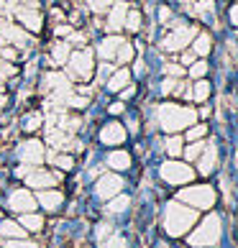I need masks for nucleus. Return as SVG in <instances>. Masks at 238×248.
Here are the masks:
<instances>
[{
  "mask_svg": "<svg viewBox=\"0 0 238 248\" xmlns=\"http://www.w3.org/2000/svg\"><path fill=\"white\" fill-rule=\"evenodd\" d=\"M131 59H133V46H131L128 41H123L121 49H118V54H115V62H118V64H128Z\"/></svg>",
  "mask_w": 238,
  "mask_h": 248,
  "instance_id": "4468645a",
  "label": "nucleus"
},
{
  "mask_svg": "<svg viewBox=\"0 0 238 248\" xmlns=\"http://www.w3.org/2000/svg\"><path fill=\"white\" fill-rule=\"evenodd\" d=\"M133 93H136V87L131 85V87H128V90H123V93H121V95H123V100H128V97H131Z\"/></svg>",
  "mask_w": 238,
  "mask_h": 248,
  "instance_id": "bb28decb",
  "label": "nucleus"
},
{
  "mask_svg": "<svg viewBox=\"0 0 238 248\" xmlns=\"http://www.w3.org/2000/svg\"><path fill=\"white\" fill-rule=\"evenodd\" d=\"M126 39H121V36H108V39H103V44H100V57H103L105 62L108 59H115L118 49H121V44Z\"/></svg>",
  "mask_w": 238,
  "mask_h": 248,
  "instance_id": "423d86ee",
  "label": "nucleus"
},
{
  "mask_svg": "<svg viewBox=\"0 0 238 248\" xmlns=\"http://www.w3.org/2000/svg\"><path fill=\"white\" fill-rule=\"evenodd\" d=\"M111 3H113V0H90V5H93L95 11H105V8L111 5Z\"/></svg>",
  "mask_w": 238,
  "mask_h": 248,
  "instance_id": "aec40b11",
  "label": "nucleus"
},
{
  "mask_svg": "<svg viewBox=\"0 0 238 248\" xmlns=\"http://www.w3.org/2000/svg\"><path fill=\"white\" fill-rule=\"evenodd\" d=\"M11 207H18V210H31L33 207V200H31V195L29 192H16V195L11 197Z\"/></svg>",
  "mask_w": 238,
  "mask_h": 248,
  "instance_id": "ddd939ff",
  "label": "nucleus"
},
{
  "mask_svg": "<svg viewBox=\"0 0 238 248\" xmlns=\"http://www.w3.org/2000/svg\"><path fill=\"white\" fill-rule=\"evenodd\" d=\"M123 26H126L128 31H139V29H141V13H139V11H128Z\"/></svg>",
  "mask_w": 238,
  "mask_h": 248,
  "instance_id": "2eb2a0df",
  "label": "nucleus"
},
{
  "mask_svg": "<svg viewBox=\"0 0 238 248\" xmlns=\"http://www.w3.org/2000/svg\"><path fill=\"white\" fill-rule=\"evenodd\" d=\"M210 49H213V36L210 33H195V39H192V54H195V57H207Z\"/></svg>",
  "mask_w": 238,
  "mask_h": 248,
  "instance_id": "39448f33",
  "label": "nucleus"
},
{
  "mask_svg": "<svg viewBox=\"0 0 238 248\" xmlns=\"http://www.w3.org/2000/svg\"><path fill=\"white\" fill-rule=\"evenodd\" d=\"M18 21L29 31H41V13L33 11V8H21L18 11Z\"/></svg>",
  "mask_w": 238,
  "mask_h": 248,
  "instance_id": "20e7f679",
  "label": "nucleus"
},
{
  "mask_svg": "<svg viewBox=\"0 0 238 248\" xmlns=\"http://www.w3.org/2000/svg\"><path fill=\"white\" fill-rule=\"evenodd\" d=\"M111 164H113V167H128L131 159H128V154H113L111 156Z\"/></svg>",
  "mask_w": 238,
  "mask_h": 248,
  "instance_id": "a211bd4d",
  "label": "nucleus"
},
{
  "mask_svg": "<svg viewBox=\"0 0 238 248\" xmlns=\"http://www.w3.org/2000/svg\"><path fill=\"white\" fill-rule=\"evenodd\" d=\"M203 133H205V125H197V128H192V131L187 133V139H192V141H195V139H200Z\"/></svg>",
  "mask_w": 238,
  "mask_h": 248,
  "instance_id": "412c9836",
  "label": "nucleus"
},
{
  "mask_svg": "<svg viewBox=\"0 0 238 248\" xmlns=\"http://www.w3.org/2000/svg\"><path fill=\"white\" fill-rule=\"evenodd\" d=\"M190 95H192V100H197V103H205V100L210 97V82L207 79H200Z\"/></svg>",
  "mask_w": 238,
  "mask_h": 248,
  "instance_id": "f8f14e48",
  "label": "nucleus"
},
{
  "mask_svg": "<svg viewBox=\"0 0 238 248\" xmlns=\"http://www.w3.org/2000/svg\"><path fill=\"white\" fill-rule=\"evenodd\" d=\"M159 115H161V123L164 128H182V125H190L192 121H195V110H190V108H179L175 103H169V105H161L159 110Z\"/></svg>",
  "mask_w": 238,
  "mask_h": 248,
  "instance_id": "f257e3e1",
  "label": "nucleus"
},
{
  "mask_svg": "<svg viewBox=\"0 0 238 248\" xmlns=\"http://www.w3.org/2000/svg\"><path fill=\"white\" fill-rule=\"evenodd\" d=\"M231 23H233V26H238V3L231 8Z\"/></svg>",
  "mask_w": 238,
  "mask_h": 248,
  "instance_id": "393cba45",
  "label": "nucleus"
},
{
  "mask_svg": "<svg viewBox=\"0 0 238 248\" xmlns=\"http://www.w3.org/2000/svg\"><path fill=\"white\" fill-rule=\"evenodd\" d=\"M159 18H161V23H167V18H172V11H169L167 5H164L161 11H159Z\"/></svg>",
  "mask_w": 238,
  "mask_h": 248,
  "instance_id": "5701e85b",
  "label": "nucleus"
},
{
  "mask_svg": "<svg viewBox=\"0 0 238 248\" xmlns=\"http://www.w3.org/2000/svg\"><path fill=\"white\" fill-rule=\"evenodd\" d=\"M169 151H172V154H177V151H179V141H177V139H172V141H169Z\"/></svg>",
  "mask_w": 238,
  "mask_h": 248,
  "instance_id": "a878e982",
  "label": "nucleus"
},
{
  "mask_svg": "<svg viewBox=\"0 0 238 248\" xmlns=\"http://www.w3.org/2000/svg\"><path fill=\"white\" fill-rule=\"evenodd\" d=\"M3 33L8 36L11 44H16V46H23V44L29 41V36H26L21 29H16V26H3Z\"/></svg>",
  "mask_w": 238,
  "mask_h": 248,
  "instance_id": "9b49d317",
  "label": "nucleus"
},
{
  "mask_svg": "<svg viewBox=\"0 0 238 248\" xmlns=\"http://www.w3.org/2000/svg\"><path fill=\"white\" fill-rule=\"evenodd\" d=\"M123 139H126V133H123V128L118 123H108L103 128V141L105 143H121Z\"/></svg>",
  "mask_w": 238,
  "mask_h": 248,
  "instance_id": "1a4fd4ad",
  "label": "nucleus"
},
{
  "mask_svg": "<svg viewBox=\"0 0 238 248\" xmlns=\"http://www.w3.org/2000/svg\"><path fill=\"white\" fill-rule=\"evenodd\" d=\"M182 72H185V69L177 67V64H167V75H175V77H179Z\"/></svg>",
  "mask_w": 238,
  "mask_h": 248,
  "instance_id": "4be33fe9",
  "label": "nucleus"
},
{
  "mask_svg": "<svg viewBox=\"0 0 238 248\" xmlns=\"http://www.w3.org/2000/svg\"><path fill=\"white\" fill-rule=\"evenodd\" d=\"M69 72L77 79H90L95 72V57L90 49H79L75 54H69Z\"/></svg>",
  "mask_w": 238,
  "mask_h": 248,
  "instance_id": "f03ea898",
  "label": "nucleus"
},
{
  "mask_svg": "<svg viewBox=\"0 0 238 248\" xmlns=\"http://www.w3.org/2000/svg\"><path fill=\"white\" fill-rule=\"evenodd\" d=\"M195 33H197L195 26H179V29L169 31V36L164 39V49H169V51H179V49H185L187 44H190L192 39H195Z\"/></svg>",
  "mask_w": 238,
  "mask_h": 248,
  "instance_id": "7ed1b4c3",
  "label": "nucleus"
},
{
  "mask_svg": "<svg viewBox=\"0 0 238 248\" xmlns=\"http://www.w3.org/2000/svg\"><path fill=\"white\" fill-rule=\"evenodd\" d=\"M200 151H203V146H192V149H187V159H195Z\"/></svg>",
  "mask_w": 238,
  "mask_h": 248,
  "instance_id": "b1692460",
  "label": "nucleus"
},
{
  "mask_svg": "<svg viewBox=\"0 0 238 248\" xmlns=\"http://www.w3.org/2000/svg\"><path fill=\"white\" fill-rule=\"evenodd\" d=\"M205 72H207V62H195V64H192V67H190V77H205Z\"/></svg>",
  "mask_w": 238,
  "mask_h": 248,
  "instance_id": "f3484780",
  "label": "nucleus"
},
{
  "mask_svg": "<svg viewBox=\"0 0 238 248\" xmlns=\"http://www.w3.org/2000/svg\"><path fill=\"white\" fill-rule=\"evenodd\" d=\"M128 82H131V69L123 67V69H118L115 75L108 79V90H113V93H115V90H123Z\"/></svg>",
  "mask_w": 238,
  "mask_h": 248,
  "instance_id": "6e6552de",
  "label": "nucleus"
},
{
  "mask_svg": "<svg viewBox=\"0 0 238 248\" xmlns=\"http://www.w3.org/2000/svg\"><path fill=\"white\" fill-rule=\"evenodd\" d=\"M126 13H128V5H126V3H118V5L113 8L111 18H108V29H111V31H118V29H121L123 21H126Z\"/></svg>",
  "mask_w": 238,
  "mask_h": 248,
  "instance_id": "0eeeda50",
  "label": "nucleus"
},
{
  "mask_svg": "<svg viewBox=\"0 0 238 248\" xmlns=\"http://www.w3.org/2000/svg\"><path fill=\"white\" fill-rule=\"evenodd\" d=\"M54 182H57V177H54V174H31L29 177V185H39V187H44V185H54Z\"/></svg>",
  "mask_w": 238,
  "mask_h": 248,
  "instance_id": "dca6fc26",
  "label": "nucleus"
},
{
  "mask_svg": "<svg viewBox=\"0 0 238 248\" xmlns=\"http://www.w3.org/2000/svg\"><path fill=\"white\" fill-rule=\"evenodd\" d=\"M59 200H62L59 195H49V197H47V195H41V202H44V205H49V207H57V205H59Z\"/></svg>",
  "mask_w": 238,
  "mask_h": 248,
  "instance_id": "6ab92c4d",
  "label": "nucleus"
},
{
  "mask_svg": "<svg viewBox=\"0 0 238 248\" xmlns=\"http://www.w3.org/2000/svg\"><path fill=\"white\" fill-rule=\"evenodd\" d=\"M67 59H69V44L67 41H57L54 49H51V62L54 64H67Z\"/></svg>",
  "mask_w": 238,
  "mask_h": 248,
  "instance_id": "9d476101",
  "label": "nucleus"
}]
</instances>
